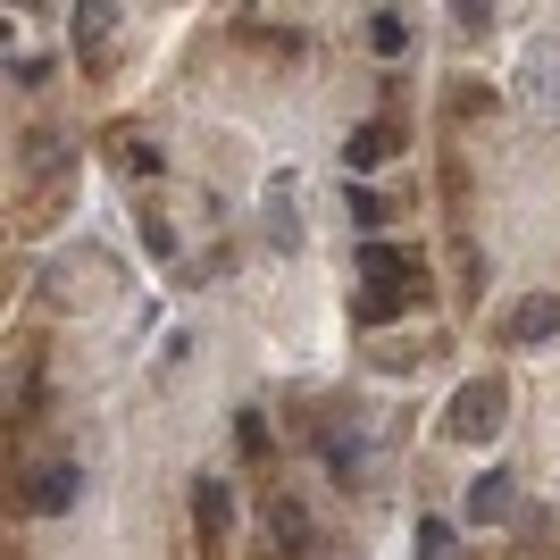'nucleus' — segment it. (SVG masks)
I'll list each match as a JSON object with an SVG mask.
<instances>
[{"label":"nucleus","instance_id":"obj_1","mask_svg":"<svg viewBox=\"0 0 560 560\" xmlns=\"http://www.w3.org/2000/svg\"><path fill=\"white\" fill-rule=\"evenodd\" d=\"M360 268H369V293H360V318H369V327H385V318H401V310H419L427 293H435V284H427V259L401 252V243H369Z\"/></svg>","mask_w":560,"mask_h":560},{"label":"nucleus","instance_id":"obj_2","mask_svg":"<svg viewBox=\"0 0 560 560\" xmlns=\"http://www.w3.org/2000/svg\"><path fill=\"white\" fill-rule=\"evenodd\" d=\"M109 293H117L109 252H59L43 268V302L50 310H93V302H109Z\"/></svg>","mask_w":560,"mask_h":560},{"label":"nucleus","instance_id":"obj_3","mask_svg":"<svg viewBox=\"0 0 560 560\" xmlns=\"http://www.w3.org/2000/svg\"><path fill=\"white\" fill-rule=\"evenodd\" d=\"M502 419H511V385H502V376H468L460 394L444 401V435L452 444H493Z\"/></svg>","mask_w":560,"mask_h":560},{"label":"nucleus","instance_id":"obj_4","mask_svg":"<svg viewBox=\"0 0 560 560\" xmlns=\"http://www.w3.org/2000/svg\"><path fill=\"white\" fill-rule=\"evenodd\" d=\"M75 493H84V468H75L68 452H50V460H34L18 477V511L25 518H59V511H75Z\"/></svg>","mask_w":560,"mask_h":560},{"label":"nucleus","instance_id":"obj_5","mask_svg":"<svg viewBox=\"0 0 560 560\" xmlns=\"http://www.w3.org/2000/svg\"><path fill=\"white\" fill-rule=\"evenodd\" d=\"M318 460H327V477H343V486L369 477V435H360V410H351V401L318 410Z\"/></svg>","mask_w":560,"mask_h":560},{"label":"nucleus","instance_id":"obj_6","mask_svg":"<svg viewBox=\"0 0 560 560\" xmlns=\"http://www.w3.org/2000/svg\"><path fill=\"white\" fill-rule=\"evenodd\" d=\"M18 167H25V192H34V185H75V142H68V126H25Z\"/></svg>","mask_w":560,"mask_h":560},{"label":"nucleus","instance_id":"obj_7","mask_svg":"<svg viewBox=\"0 0 560 560\" xmlns=\"http://www.w3.org/2000/svg\"><path fill=\"white\" fill-rule=\"evenodd\" d=\"M259 527H268V552L277 560H310V544H318V518L302 511V493H268V502H259Z\"/></svg>","mask_w":560,"mask_h":560},{"label":"nucleus","instance_id":"obj_8","mask_svg":"<svg viewBox=\"0 0 560 560\" xmlns=\"http://www.w3.org/2000/svg\"><path fill=\"white\" fill-rule=\"evenodd\" d=\"M75 68L84 75L117 68V0H75Z\"/></svg>","mask_w":560,"mask_h":560},{"label":"nucleus","instance_id":"obj_9","mask_svg":"<svg viewBox=\"0 0 560 560\" xmlns=\"http://www.w3.org/2000/svg\"><path fill=\"white\" fill-rule=\"evenodd\" d=\"M552 335H560V293H518V302L502 310V343L536 351V343H552Z\"/></svg>","mask_w":560,"mask_h":560},{"label":"nucleus","instance_id":"obj_10","mask_svg":"<svg viewBox=\"0 0 560 560\" xmlns=\"http://www.w3.org/2000/svg\"><path fill=\"white\" fill-rule=\"evenodd\" d=\"M192 527H201V560H226V527H234V493L218 477L192 486Z\"/></svg>","mask_w":560,"mask_h":560},{"label":"nucleus","instance_id":"obj_11","mask_svg":"<svg viewBox=\"0 0 560 560\" xmlns=\"http://www.w3.org/2000/svg\"><path fill=\"white\" fill-rule=\"evenodd\" d=\"M511 511H518V477L511 468H486V477L468 486V527H502Z\"/></svg>","mask_w":560,"mask_h":560},{"label":"nucleus","instance_id":"obj_12","mask_svg":"<svg viewBox=\"0 0 560 560\" xmlns=\"http://www.w3.org/2000/svg\"><path fill=\"white\" fill-rule=\"evenodd\" d=\"M293 176H277V185H268V243H277V252H302V210H293Z\"/></svg>","mask_w":560,"mask_h":560},{"label":"nucleus","instance_id":"obj_13","mask_svg":"<svg viewBox=\"0 0 560 560\" xmlns=\"http://www.w3.org/2000/svg\"><path fill=\"white\" fill-rule=\"evenodd\" d=\"M394 151H401V126H394V117H369V126L351 135L343 160H351V167H376V160H394Z\"/></svg>","mask_w":560,"mask_h":560},{"label":"nucleus","instance_id":"obj_14","mask_svg":"<svg viewBox=\"0 0 560 560\" xmlns=\"http://www.w3.org/2000/svg\"><path fill=\"white\" fill-rule=\"evenodd\" d=\"M109 151H117V167H126V176H160V142H142L135 126H117Z\"/></svg>","mask_w":560,"mask_h":560},{"label":"nucleus","instance_id":"obj_15","mask_svg":"<svg viewBox=\"0 0 560 560\" xmlns=\"http://www.w3.org/2000/svg\"><path fill=\"white\" fill-rule=\"evenodd\" d=\"M452 293H460V302H477V293H486V252H477V243H452Z\"/></svg>","mask_w":560,"mask_h":560},{"label":"nucleus","instance_id":"obj_16","mask_svg":"<svg viewBox=\"0 0 560 560\" xmlns=\"http://www.w3.org/2000/svg\"><path fill=\"white\" fill-rule=\"evenodd\" d=\"M351 218H360L369 234H385L401 218V201H394V192H376V185H351Z\"/></svg>","mask_w":560,"mask_h":560},{"label":"nucleus","instance_id":"obj_17","mask_svg":"<svg viewBox=\"0 0 560 560\" xmlns=\"http://www.w3.org/2000/svg\"><path fill=\"white\" fill-rule=\"evenodd\" d=\"M135 226H142V252H151V259H176V226H167V218L151 210V201L135 210Z\"/></svg>","mask_w":560,"mask_h":560},{"label":"nucleus","instance_id":"obj_18","mask_svg":"<svg viewBox=\"0 0 560 560\" xmlns=\"http://www.w3.org/2000/svg\"><path fill=\"white\" fill-rule=\"evenodd\" d=\"M234 444H243V460H277V444H268V419H259V410H243V419H234Z\"/></svg>","mask_w":560,"mask_h":560},{"label":"nucleus","instance_id":"obj_19","mask_svg":"<svg viewBox=\"0 0 560 560\" xmlns=\"http://www.w3.org/2000/svg\"><path fill=\"white\" fill-rule=\"evenodd\" d=\"M444 9H452L460 34H486V25H493V0H444Z\"/></svg>","mask_w":560,"mask_h":560},{"label":"nucleus","instance_id":"obj_20","mask_svg":"<svg viewBox=\"0 0 560 560\" xmlns=\"http://www.w3.org/2000/svg\"><path fill=\"white\" fill-rule=\"evenodd\" d=\"M369 360H376V369H419L427 343H369Z\"/></svg>","mask_w":560,"mask_h":560},{"label":"nucleus","instance_id":"obj_21","mask_svg":"<svg viewBox=\"0 0 560 560\" xmlns=\"http://www.w3.org/2000/svg\"><path fill=\"white\" fill-rule=\"evenodd\" d=\"M369 43L385 50V59H401V50H410V25H401V18H376V25H369Z\"/></svg>","mask_w":560,"mask_h":560},{"label":"nucleus","instance_id":"obj_22","mask_svg":"<svg viewBox=\"0 0 560 560\" xmlns=\"http://www.w3.org/2000/svg\"><path fill=\"white\" fill-rule=\"evenodd\" d=\"M419 560H452V527H444V518H427V527H419Z\"/></svg>","mask_w":560,"mask_h":560},{"label":"nucleus","instance_id":"obj_23","mask_svg":"<svg viewBox=\"0 0 560 560\" xmlns=\"http://www.w3.org/2000/svg\"><path fill=\"white\" fill-rule=\"evenodd\" d=\"M444 109H452V117H477V109H486V93H477V84H452Z\"/></svg>","mask_w":560,"mask_h":560},{"label":"nucleus","instance_id":"obj_24","mask_svg":"<svg viewBox=\"0 0 560 560\" xmlns=\"http://www.w3.org/2000/svg\"><path fill=\"white\" fill-rule=\"evenodd\" d=\"M310 560H351V552H343V544H327V536H318V544H310Z\"/></svg>","mask_w":560,"mask_h":560},{"label":"nucleus","instance_id":"obj_25","mask_svg":"<svg viewBox=\"0 0 560 560\" xmlns=\"http://www.w3.org/2000/svg\"><path fill=\"white\" fill-rule=\"evenodd\" d=\"M18 9H43V0H18Z\"/></svg>","mask_w":560,"mask_h":560}]
</instances>
